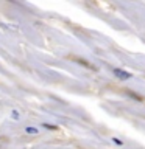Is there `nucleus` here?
Segmentation results:
<instances>
[{
  "label": "nucleus",
  "instance_id": "obj_1",
  "mask_svg": "<svg viewBox=\"0 0 145 149\" xmlns=\"http://www.w3.org/2000/svg\"><path fill=\"white\" fill-rule=\"evenodd\" d=\"M112 72H114V74L119 79H130L131 78V74L128 73V72H125V70H120V68H114L112 70Z\"/></svg>",
  "mask_w": 145,
  "mask_h": 149
},
{
  "label": "nucleus",
  "instance_id": "obj_2",
  "mask_svg": "<svg viewBox=\"0 0 145 149\" xmlns=\"http://www.w3.org/2000/svg\"><path fill=\"white\" fill-rule=\"evenodd\" d=\"M75 61H78L80 64H83V65H86V67H89V68H92V70H95V67H94V65H91L89 62H86V61H83V59H80V58H73Z\"/></svg>",
  "mask_w": 145,
  "mask_h": 149
},
{
  "label": "nucleus",
  "instance_id": "obj_3",
  "mask_svg": "<svg viewBox=\"0 0 145 149\" xmlns=\"http://www.w3.org/2000/svg\"><path fill=\"white\" fill-rule=\"evenodd\" d=\"M25 132H27V134H37V129H36V127H27Z\"/></svg>",
  "mask_w": 145,
  "mask_h": 149
},
{
  "label": "nucleus",
  "instance_id": "obj_4",
  "mask_svg": "<svg viewBox=\"0 0 145 149\" xmlns=\"http://www.w3.org/2000/svg\"><path fill=\"white\" fill-rule=\"evenodd\" d=\"M126 93H128L130 96H133V98H136V100H137V101H142V96L136 95V93H133V92H126Z\"/></svg>",
  "mask_w": 145,
  "mask_h": 149
},
{
  "label": "nucleus",
  "instance_id": "obj_5",
  "mask_svg": "<svg viewBox=\"0 0 145 149\" xmlns=\"http://www.w3.org/2000/svg\"><path fill=\"white\" fill-rule=\"evenodd\" d=\"M44 127H47V129H56V126H50V124H44Z\"/></svg>",
  "mask_w": 145,
  "mask_h": 149
}]
</instances>
